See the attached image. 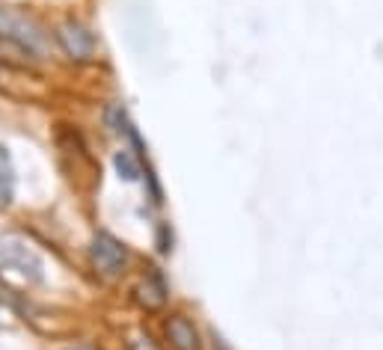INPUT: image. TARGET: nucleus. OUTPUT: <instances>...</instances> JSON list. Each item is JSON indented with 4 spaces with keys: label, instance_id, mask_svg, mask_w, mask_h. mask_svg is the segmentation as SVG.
Wrapping results in <instances>:
<instances>
[{
    "label": "nucleus",
    "instance_id": "nucleus-8",
    "mask_svg": "<svg viewBox=\"0 0 383 350\" xmlns=\"http://www.w3.org/2000/svg\"><path fill=\"white\" fill-rule=\"evenodd\" d=\"M98 119H101V128L116 140H125V134H128L131 125H134L128 107H125V101H119V98L104 101L101 110H98Z\"/></svg>",
    "mask_w": 383,
    "mask_h": 350
},
{
    "label": "nucleus",
    "instance_id": "nucleus-16",
    "mask_svg": "<svg viewBox=\"0 0 383 350\" xmlns=\"http://www.w3.org/2000/svg\"><path fill=\"white\" fill-rule=\"evenodd\" d=\"M62 350H104L98 342H89V338H84V342H71V345H66Z\"/></svg>",
    "mask_w": 383,
    "mask_h": 350
},
{
    "label": "nucleus",
    "instance_id": "nucleus-5",
    "mask_svg": "<svg viewBox=\"0 0 383 350\" xmlns=\"http://www.w3.org/2000/svg\"><path fill=\"white\" fill-rule=\"evenodd\" d=\"M128 300L140 315L164 318L169 306H173V285H169V276L164 267L155 262H143L137 267V276H134Z\"/></svg>",
    "mask_w": 383,
    "mask_h": 350
},
{
    "label": "nucleus",
    "instance_id": "nucleus-13",
    "mask_svg": "<svg viewBox=\"0 0 383 350\" xmlns=\"http://www.w3.org/2000/svg\"><path fill=\"white\" fill-rule=\"evenodd\" d=\"M122 342H125V350H164V345H160V336L155 338L146 327L128 329V333L122 336Z\"/></svg>",
    "mask_w": 383,
    "mask_h": 350
},
{
    "label": "nucleus",
    "instance_id": "nucleus-11",
    "mask_svg": "<svg viewBox=\"0 0 383 350\" xmlns=\"http://www.w3.org/2000/svg\"><path fill=\"white\" fill-rule=\"evenodd\" d=\"M143 193H146V202H149V208L151 211H164V205H166V193H164V182H160V175H158V169L155 164H149L143 166Z\"/></svg>",
    "mask_w": 383,
    "mask_h": 350
},
{
    "label": "nucleus",
    "instance_id": "nucleus-14",
    "mask_svg": "<svg viewBox=\"0 0 383 350\" xmlns=\"http://www.w3.org/2000/svg\"><path fill=\"white\" fill-rule=\"evenodd\" d=\"M15 77H27V75H18V71L0 66V98H18V89H15L18 80Z\"/></svg>",
    "mask_w": 383,
    "mask_h": 350
},
{
    "label": "nucleus",
    "instance_id": "nucleus-17",
    "mask_svg": "<svg viewBox=\"0 0 383 350\" xmlns=\"http://www.w3.org/2000/svg\"><path fill=\"white\" fill-rule=\"evenodd\" d=\"M0 3H12V0H0Z\"/></svg>",
    "mask_w": 383,
    "mask_h": 350
},
{
    "label": "nucleus",
    "instance_id": "nucleus-6",
    "mask_svg": "<svg viewBox=\"0 0 383 350\" xmlns=\"http://www.w3.org/2000/svg\"><path fill=\"white\" fill-rule=\"evenodd\" d=\"M160 345H164V350H205L208 347V336L202 333L193 312L169 309L160 318Z\"/></svg>",
    "mask_w": 383,
    "mask_h": 350
},
{
    "label": "nucleus",
    "instance_id": "nucleus-1",
    "mask_svg": "<svg viewBox=\"0 0 383 350\" xmlns=\"http://www.w3.org/2000/svg\"><path fill=\"white\" fill-rule=\"evenodd\" d=\"M48 285V264L21 232H0V291L27 297Z\"/></svg>",
    "mask_w": 383,
    "mask_h": 350
},
{
    "label": "nucleus",
    "instance_id": "nucleus-4",
    "mask_svg": "<svg viewBox=\"0 0 383 350\" xmlns=\"http://www.w3.org/2000/svg\"><path fill=\"white\" fill-rule=\"evenodd\" d=\"M51 30H53V48H57V57L62 62L84 68V66H95L101 60V36L84 15L77 12L62 15L51 24Z\"/></svg>",
    "mask_w": 383,
    "mask_h": 350
},
{
    "label": "nucleus",
    "instance_id": "nucleus-12",
    "mask_svg": "<svg viewBox=\"0 0 383 350\" xmlns=\"http://www.w3.org/2000/svg\"><path fill=\"white\" fill-rule=\"evenodd\" d=\"M155 253L160 255V258H169L175 253V229H173V223L169 220H158L155 223Z\"/></svg>",
    "mask_w": 383,
    "mask_h": 350
},
{
    "label": "nucleus",
    "instance_id": "nucleus-15",
    "mask_svg": "<svg viewBox=\"0 0 383 350\" xmlns=\"http://www.w3.org/2000/svg\"><path fill=\"white\" fill-rule=\"evenodd\" d=\"M208 345H211V350H232V347L226 345V338H223L217 329H211V333H208Z\"/></svg>",
    "mask_w": 383,
    "mask_h": 350
},
{
    "label": "nucleus",
    "instance_id": "nucleus-2",
    "mask_svg": "<svg viewBox=\"0 0 383 350\" xmlns=\"http://www.w3.org/2000/svg\"><path fill=\"white\" fill-rule=\"evenodd\" d=\"M0 33L12 39L18 48H24L42 68L57 60L53 30L36 9H27L21 3H0Z\"/></svg>",
    "mask_w": 383,
    "mask_h": 350
},
{
    "label": "nucleus",
    "instance_id": "nucleus-10",
    "mask_svg": "<svg viewBox=\"0 0 383 350\" xmlns=\"http://www.w3.org/2000/svg\"><path fill=\"white\" fill-rule=\"evenodd\" d=\"M18 196V173H15V160L9 155V149L0 142V214H6L15 205Z\"/></svg>",
    "mask_w": 383,
    "mask_h": 350
},
{
    "label": "nucleus",
    "instance_id": "nucleus-9",
    "mask_svg": "<svg viewBox=\"0 0 383 350\" xmlns=\"http://www.w3.org/2000/svg\"><path fill=\"white\" fill-rule=\"evenodd\" d=\"M110 164H113V173L119 175V182L137 184V182H143V166H146L149 160H143L131 146H125L122 142V146L110 155Z\"/></svg>",
    "mask_w": 383,
    "mask_h": 350
},
{
    "label": "nucleus",
    "instance_id": "nucleus-7",
    "mask_svg": "<svg viewBox=\"0 0 383 350\" xmlns=\"http://www.w3.org/2000/svg\"><path fill=\"white\" fill-rule=\"evenodd\" d=\"M0 66L12 68V71H18V75H27V77H39L45 71L30 53H27L24 48H18L12 39H6L3 33H0Z\"/></svg>",
    "mask_w": 383,
    "mask_h": 350
},
{
    "label": "nucleus",
    "instance_id": "nucleus-3",
    "mask_svg": "<svg viewBox=\"0 0 383 350\" xmlns=\"http://www.w3.org/2000/svg\"><path fill=\"white\" fill-rule=\"evenodd\" d=\"M137 253L110 229H95L86 244V267L104 285H116L137 271Z\"/></svg>",
    "mask_w": 383,
    "mask_h": 350
}]
</instances>
